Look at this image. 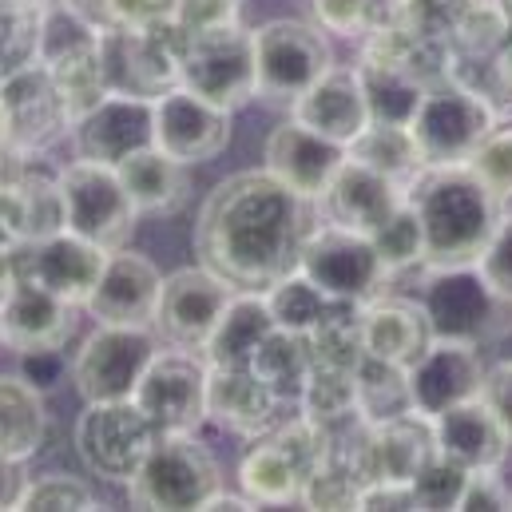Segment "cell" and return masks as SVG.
<instances>
[{
	"label": "cell",
	"mask_w": 512,
	"mask_h": 512,
	"mask_svg": "<svg viewBox=\"0 0 512 512\" xmlns=\"http://www.w3.org/2000/svg\"><path fill=\"white\" fill-rule=\"evenodd\" d=\"M358 382V409L366 421H385V417H401L409 413V385H405V370L389 366L378 358H362V366L354 370Z\"/></svg>",
	"instance_id": "cell-37"
},
{
	"label": "cell",
	"mask_w": 512,
	"mask_h": 512,
	"mask_svg": "<svg viewBox=\"0 0 512 512\" xmlns=\"http://www.w3.org/2000/svg\"><path fill=\"white\" fill-rule=\"evenodd\" d=\"M354 509H413V493L401 481H370L358 489Z\"/></svg>",
	"instance_id": "cell-49"
},
{
	"label": "cell",
	"mask_w": 512,
	"mask_h": 512,
	"mask_svg": "<svg viewBox=\"0 0 512 512\" xmlns=\"http://www.w3.org/2000/svg\"><path fill=\"white\" fill-rule=\"evenodd\" d=\"M171 0H100L104 28H163Z\"/></svg>",
	"instance_id": "cell-45"
},
{
	"label": "cell",
	"mask_w": 512,
	"mask_h": 512,
	"mask_svg": "<svg viewBox=\"0 0 512 512\" xmlns=\"http://www.w3.org/2000/svg\"><path fill=\"white\" fill-rule=\"evenodd\" d=\"M120 179L128 187L131 203L139 215H179L191 199V183H187V163L171 159L159 147H143L128 155L120 167Z\"/></svg>",
	"instance_id": "cell-31"
},
{
	"label": "cell",
	"mask_w": 512,
	"mask_h": 512,
	"mask_svg": "<svg viewBox=\"0 0 512 512\" xmlns=\"http://www.w3.org/2000/svg\"><path fill=\"white\" fill-rule=\"evenodd\" d=\"M493 68H497V80H501V88H505V92L512 96V44H505V48L497 52V64H493Z\"/></svg>",
	"instance_id": "cell-50"
},
{
	"label": "cell",
	"mask_w": 512,
	"mask_h": 512,
	"mask_svg": "<svg viewBox=\"0 0 512 512\" xmlns=\"http://www.w3.org/2000/svg\"><path fill=\"white\" fill-rule=\"evenodd\" d=\"M282 397L258 378L255 370H223L211 366L207 374V421L239 433L258 437L278 421Z\"/></svg>",
	"instance_id": "cell-29"
},
{
	"label": "cell",
	"mask_w": 512,
	"mask_h": 512,
	"mask_svg": "<svg viewBox=\"0 0 512 512\" xmlns=\"http://www.w3.org/2000/svg\"><path fill=\"white\" fill-rule=\"evenodd\" d=\"M318 28L322 32H338V36H366L378 24V8L374 0H310Z\"/></svg>",
	"instance_id": "cell-43"
},
{
	"label": "cell",
	"mask_w": 512,
	"mask_h": 512,
	"mask_svg": "<svg viewBox=\"0 0 512 512\" xmlns=\"http://www.w3.org/2000/svg\"><path fill=\"white\" fill-rule=\"evenodd\" d=\"M183 40V36H179ZM179 40L163 28H104L100 32V80L108 96L159 100L179 84Z\"/></svg>",
	"instance_id": "cell-11"
},
{
	"label": "cell",
	"mask_w": 512,
	"mask_h": 512,
	"mask_svg": "<svg viewBox=\"0 0 512 512\" xmlns=\"http://www.w3.org/2000/svg\"><path fill=\"white\" fill-rule=\"evenodd\" d=\"M433 334L441 338H465V342H485L497 338L512 326V302H505L481 274L477 266L465 270H429L425 298H421Z\"/></svg>",
	"instance_id": "cell-14"
},
{
	"label": "cell",
	"mask_w": 512,
	"mask_h": 512,
	"mask_svg": "<svg viewBox=\"0 0 512 512\" xmlns=\"http://www.w3.org/2000/svg\"><path fill=\"white\" fill-rule=\"evenodd\" d=\"M12 374L20 378V382H28L36 393H52V389H60V385L68 382V374H72V362H68V354H64V346H40V350H16L12 354Z\"/></svg>",
	"instance_id": "cell-42"
},
{
	"label": "cell",
	"mask_w": 512,
	"mask_h": 512,
	"mask_svg": "<svg viewBox=\"0 0 512 512\" xmlns=\"http://www.w3.org/2000/svg\"><path fill=\"white\" fill-rule=\"evenodd\" d=\"M461 509H512V489L497 477V469L469 473L465 493H461Z\"/></svg>",
	"instance_id": "cell-47"
},
{
	"label": "cell",
	"mask_w": 512,
	"mask_h": 512,
	"mask_svg": "<svg viewBox=\"0 0 512 512\" xmlns=\"http://www.w3.org/2000/svg\"><path fill=\"white\" fill-rule=\"evenodd\" d=\"M266 294V306L274 314V326L278 330H294V334H310L338 302L330 294H322L302 270H290L286 278H278L274 286L262 290Z\"/></svg>",
	"instance_id": "cell-36"
},
{
	"label": "cell",
	"mask_w": 512,
	"mask_h": 512,
	"mask_svg": "<svg viewBox=\"0 0 512 512\" xmlns=\"http://www.w3.org/2000/svg\"><path fill=\"white\" fill-rule=\"evenodd\" d=\"M350 159L374 167L378 175L393 179L397 187H409V179L425 167L421 163V151L413 143V131L401 128V124H366V128L354 135V143L346 147Z\"/></svg>",
	"instance_id": "cell-34"
},
{
	"label": "cell",
	"mask_w": 512,
	"mask_h": 512,
	"mask_svg": "<svg viewBox=\"0 0 512 512\" xmlns=\"http://www.w3.org/2000/svg\"><path fill=\"white\" fill-rule=\"evenodd\" d=\"M76 310L80 306L12 270V282L0 298V342H8L12 350L64 346L76 330Z\"/></svg>",
	"instance_id": "cell-23"
},
{
	"label": "cell",
	"mask_w": 512,
	"mask_h": 512,
	"mask_svg": "<svg viewBox=\"0 0 512 512\" xmlns=\"http://www.w3.org/2000/svg\"><path fill=\"white\" fill-rule=\"evenodd\" d=\"M497 124H501L497 108L477 88L461 84L457 76H441L425 84V96L409 120V131L425 167H453V163H465Z\"/></svg>",
	"instance_id": "cell-5"
},
{
	"label": "cell",
	"mask_w": 512,
	"mask_h": 512,
	"mask_svg": "<svg viewBox=\"0 0 512 512\" xmlns=\"http://www.w3.org/2000/svg\"><path fill=\"white\" fill-rule=\"evenodd\" d=\"M159 286H163L159 266L147 255L120 247V251H108L100 282L92 286L84 310L92 322H104V326H151Z\"/></svg>",
	"instance_id": "cell-21"
},
{
	"label": "cell",
	"mask_w": 512,
	"mask_h": 512,
	"mask_svg": "<svg viewBox=\"0 0 512 512\" xmlns=\"http://www.w3.org/2000/svg\"><path fill=\"white\" fill-rule=\"evenodd\" d=\"M481 382H485V362H481L477 342L441 338V334H433L425 354L405 370L409 405H413V413H421L429 421L461 401L481 397Z\"/></svg>",
	"instance_id": "cell-16"
},
{
	"label": "cell",
	"mask_w": 512,
	"mask_h": 512,
	"mask_svg": "<svg viewBox=\"0 0 512 512\" xmlns=\"http://www.w3.org/2000/svg\"><path fill=\"white\" fill-rule=\"evenodd\" d=\"M314 203L322 211V223H334V227H346L358 235H374L405 203V187H397L393 179L378 175L374 167L346 155V163L334 171L330 187Z\"/></svg>",
	"instance_id": "cell-22"
},
{
	"label": "cell",
	"mask_w": 512,
	"mask_h": 512,
	"mask_svg": "<svg viewBox=\"0 0 512 512\" xmlns=\"http://www.w3.org/2000/svg\"><path fill=\"white\" fill-rule=\"evenodd\" d=\"M465 481H469V469H461L457 461L433 453L409 481V493H413V509H461V493H465Z\"/></svg>",
	"instance_id": "cell-38"
},
{
	"label": "cell",
	"mask_w": 512,
	"mask_h": 512,
	"mask_svg": "<svg viewBox=\"0 0 512 512\" xmlns=\"http://www.w3.org/2000/svg\"><path fill=\"white\" fill-rule=\"evenodd\" d=\"M481 401L493 409V417L501 421V429L509 433V441H512V362H501V366L485 370Z\"/></svg>",
	"instance_id": "cell-48"
},
{
	"label": "cell",
	"mask_w": 512,
	"mask_h": 512,
	"mask_svg": "<svg viewBox=\"0 0 512 512\" xmlns=\"http://www.w3.org/2000/svg\"><path fill=\"white\" fill-rule=\"evenodd\" d=\"M159 429L135 401H84V413L76 417V453L88 473H96L108 485H128L135 469L143 465L147 449L155 445Z\"/></svg>",
	"instance_id": "cell-9"
},
{
	"label": "cell",
	"mask_w": 512,
	"mask_h": 512,
	"mask_svg": "<svg viewBox=\"0 0 512 512\" xmlns=\"http://www.w3.org/2000/svg\"><path fill=\"white\" fill-rule=\"evenodd\" d=\"M179 88L223 112L255 100V36L235 20L179 40Z\"/></svg>",
	"instance_id": "cell-7"
},
{
	"label": "cell",
	"mask_w": 512,
	"mask_h": 512,
	"mask_svg": "<svg viewBox=\"0 0 512 512\" xmlns=\"http://www.w3.org/2000/svg\"><path fill=\"white\" fill-rule=\"evenodd\" d=\"M290 120L306 124L310 131L350 147L354 135L370 124V108H366V92H362V80H358V68H330L294 108H290Z\"/></svg>",
	"instance_id": "cell-28"
},
{
	"label": "cell",
	"mask_w": 512,
	"mask_h": 512,
	"mask_svg": "<svg viewBox=\"0 0 512 512\" xmlns=\"http://www.w3.org/2000/svg\"><path fill=\"white\" fill-rule=\"evenodd\" d=\"M0 461H4V457H0Z\"/></svg>",
	"instance_id": "cell-52"
},
{
	"label": "cell",
	"mask_w": 512,
	"mask_h": 512,
	"mask_svg": "<svg viewBox=\"0 0 512 512\" xmlns=\"http://www.w3.org/2000/svg\"><path fill=\"white\" fill-rule=\"evenodd\" d=\"M310 199L270 171H239L203 199L195 219V255L235 290H266L298 270L314 231Z\"/></svg>",
	"instance_id": "cell-1"
},
{
	"label": "cell",
	"mask_w": 512,
	"mask_h": 512,
	"mask_svg": "<svg viewBox=\"0 0 512 512\" xmlns=\"http://www.w3.org/2000/svg\"><path fill=\"white\" fill-rule=\"evenodd\" d=\"M358 80H362L366 108H370L374 124H401V128H409V120H413V112H417V104L425 96V84L417 76H409L397 64L362 56Z\"/></svg>",
	"instance_id": "cell-33"
},
{
	"label": "cell",
	"mask_w": 512,
	"mask_h": 512,
	"mask_svg": "<svg viewBox=\"0 0 512 512\" xmlns=\"http://www.w3.org/2000/svg\"><path fill=\"white\" fill-rule=\"evenodd\" d=\"M231 298H235V286L223 274L207 270L203 262L187 266V270H175L159 286L151 330L159 334L163 346H179V350H199L203 354V346H207L211 330L219 326V318H223Z\"/></svg>",
	"instance_id": "cell-15"
},
{
	"label": "cell",
	"mask_w": 512,
	"mask_h": 512,
	"mask_svg": "<svg viewBox=\"0 0 512 512\" xmlns=\"http://www.w3.org/2000/svg\"><path fill=\"white\" fill-rule=\"evenodd\" d=\"M251 36H255V96L270 108H294L334 68V48L318 24L270 20Z\"/></svg>",
	"instance_id": "cell-6"
},
{
	"label": "cell",
	"mask_w": 512,
	"mask_h": 512,
	"mask_svg": "<svg viewBox=\"0 0 512 512\" xmlns=\"http://www.w3.org/2000/svg\"><path fill=\"white\" fill-rule=\"evenodd\" d=\"M108 262V251L72 235V231H60V235H48V239H36L20 251H12V270L40 282L44 290L60 294L64 302L80 306L88 302L92 286L100 282V270Z\"/></svg>",
	"instance_id": "cell-19"
},
{
	"label": "cell",
	"mask_w": 512,
	"mask_h": 512,
	"mask_svg": "<svg viewBox=\"0 0 512 512\" xmlns=\"http://www.w3.org/2000/svg\"><path fill=\"white\" fill-rule=\"evenodd\" d=\"M8 282H12V255H4V251H0V298H4Z\"/></svg>",
	"instance_id": "cell-51"
},
{
	"label": "cell",
	"mask_w": 512,
	"mask_h": 512,
	"mask_svg": "<svg viewBox=\"0 0 512 512\" xmlns=\"http://www.w3.org/2000/svg\"><path fill=\"white\" fill-rule=\"evenodd\" d=\"M342 163H346V147L342 143L310 131L298 120L278 124L266 139V171L278 183H286L290 191H298L302 199H310V203L330 187V179H334V171Z\"/></svg>",
	"instance_id": "cell-24"
},
{
	"label": "cell",
	"mask_w": 512,
	"mask_h": 512,
	"mask_svg": "<svg viewBox=\"0 0 512 512\" xmlns=\"http://www.w3.org/2000/svg\"><path fill=\"white\" fill-rule=\"evenodd\" d=\"M60 199H64V231L104 247L120 251L131 239L139 211L131 203L128 187L116 167L92 163V159H72L60 175Z\"/></svg>",
	"instance_id": "cell-8"
},
{
	"label": "cell",
	"mask_w": 512,
	"mask_h": 512,
	"mask_svg": "<svg viewBox=\"0 0 512 512\" xmlns=\"http://www.w3.org/2000/svg\"><path fill=\"white\" fill-rule=\"evenodd\" d=\"M310 366H314V354H310V338L306 334H294V330H278L274 326V334L258 346L255 362H251V370H255L262 382L270 385L282 401H298V393H302V385L310 378Z\"/></svg>",
	"instance_id": "cell-35"
},
{
	"label": "cell",
	"mask_w": 512,
	"mask_h": 512,
	"mask_svg": "<svg viewBox=\"0 0 512 512\" xmlns=\"http://www.w3.org/2000/svg\"><path fill=\"white\" fill-rule=\"evenodd\" d=\"M223 489V473L215 453L195 433H159L147 449L143 465L128 481V501L135 509H207V501Z\"/></svg>",
	"instance_id": "cell-4"
},
{
	"label": "cell",
	"mask_w": 512,
	"mask_h": 512,
	"mask_svg": "<svg viewBox=\"0 0 512 512\" xmlns=\"http://www.w3.org/2000/svg\"><path fill=\"white\" fill-rule=\"evenodd\" d=\"M159 334L151 326H104L80 342L72 354V385L84 401H128L151 358L159 354Z\"/></svg>",
	"instance_id": "cell-10"
},
{
	"label": "cell",
	"mask_w": 512,
	"mask_h": 512,
	"mask_svg": "<svg viewBox=\"0 0 512 512\" xmlns=\"http://www.w3.org/2000/svg\"><path fill=\"white\" fill-rule=\"evenodd\" d=\"M330 433L314 425L310 417L274 421L266 433H258L255 449L239 461V493L251 505H290L302 497L306 477L326 461Z\"/></svg>",
	"instance_id": "cell-3"
},
{
	"label": "cell",
	"mask_w": 512,
	"mask_h": 512,
	"mask_svg": "<svg viewBox=\"0 0 512 512\" xmlns=\"http://www.w3.org/2000/svg\"><path fill=\"white\" fill-rule=\"evenodd\" d=\"M477 274H481L505 302H512V215H505L501 227L493 231L485 255L477 262Z\"/></svg>",
	"instance_id": "cell-46"
},
{
	"label": "cell",
	"mask_w": 512,
	"mask_h": 512,
	"mask_svg": "<svg viewBox=\"0 0 512 512\" xmlns=\"http://www.w3.org/2000/svg\"><path fill=\"white\" fill-rule=\"evenodd\" d=\"M48 433L44 393L20 382L12 370L0 374V457L4 461H28L40 453Z\"/></svg>",
	"instance_id": "cell-32"
},
{
	"label": "cell",
	"mask_w": 512,
	"mask_h": 512,
	"mask_svg": "<svg viewBox=\"0 0 512 512\" xmlns=\"http://www.w3.org/2000/svg\"><path fill=\"white\" fill-rule=\"evenodd\" d=\"M72 147L76 159L120 167L128 155L155 147V100L104 96L92 112L72 124Z\"/></svg>",
	"instance_id": "cell-20"
},
{
	"label": "cell",
	"mask_w": 512,
	"mask_h": 512,
	"mask_svg": "<svg viewBox=\"0 0 512 512\" xmlns=\"http://www.w3.org/2000/svg\"><path fill=\"white\" fill-rule=\"evenodd\" d=\"M465 167L501 199L512 203V128H497L485 135V143L465 159Z\"/></svg>",
	"instance_id": "cell-41"
},
{
	"label": "cell",
	"mask_w": 512,
	"mask_h": 512,
	"mask_svg": "<svg viewBox=\"0 0 512 512\" xmlns=\"http://www.w3.org/2000/svg\"><path fill=\"white\" fill-rule=\"evenodd\" d=\"M405 203L421 223L425 270L477 266L505 219V203L465 163L421 167L405 187Z\"/></svg>",
	"instance_id": "cell-2"
},
{
	"label": "cell",
	"mask_w": 512,
	"mask_h": 512,
	"mask_svg": "<svg viewBox=\"0 0 512 512\" xmlns=\"http://www.w3.org/2000/svg\"><path fill=\"white\" fill-rule=\"evenodd\" d=\"M207 358L199 350L159 346L151 366L135 385V405L159 433H195L207 421Z\"/></svg>",
	"instance_id": "cell-13"
},
{
	"label": "cell",
	"mask_w": 512,
	"mask_h": 512,
	"mask_svg": "<svg viewBox=\"0 0 512 512\" xmlns=\"http://www.w3.org/2000/svg\"><path fill=\"white\" fill-rule=\"evenodd\" d=\"M16 509H96V493L84 477L40 473V477L24 481V489L16 497Z\"/></svg>",
	"instance_id": "cell-40"
},
{
	"label": "cell",
	"mask_w": 512,
	"mask_h": 512,
	"mask_svg": "<svg viewBox=\"0 0 512 512\" xmlns=\"http://www.w3.org/2000/svg\"><path fill=\"white\" fill-rule=\"evenodd\" d=\"M274 334V314L266 306L262 290H235V298L227 302L219 326L211 330L203 358L207 366H223V370H251L258 346Z\"/></svg>",
	"instance_id": "cell-30"
},
{
	"label": "cell",
	"mask_w": 512,
	"mask_h": 512,
	"mask_svg": "<svg viewBox=\"0 0 512 512\" xmlns=\"http://www.w3.org/2000/svg\"><path fill=\"white\" fill-rule=\"evenodd\" d=\"M433 441H437V453L441 457L457 461L469 473L501 469L512 445L509 433L501 429V421L493 417V409L481 397L461 401V405L437 413L433 417Z\"/></svg>",
	"instance_id": "cell-26"
},
{
	"label": "cell",
	"mask_w": 512,
	"mask_h": 512,
	"mask_svg": "<svg viewBox=\"0 0 512 512\" xmlns=\"http://www.w3.org/2000/svg\"><path fill=\"white\" fill-rule=\"evenodd\" d=\"M0 108L8 116V147L40 151L72 131V116L44 64H20L0 76Z\"/></svg>",
	"instance_id": "cell-17"
},
{
	"label": "cell",
	"mask_w": 512,
	"mask_h": 512,
	"mask_svg": "<svg viewBox=\"0 0 512 512\" xmlns=\"http://www.w3.org/2000/svg\"><path fill=\"white\" fill-rule=\"evenodd\" d=\"M298 270L322 294H330L334 302H350V306H362V302L385 294V282H389V270H385L382 255L374 251L370 235H358V231H346L334 223H322L310 231L302 258H298Z\"/></svg>",
	"instance_id": "cell-12"
},
{
	"label": "cell",
	"mask_w": 512,
	"mask_h": 512,
	"mask_svg": "<svg viewBox=\"0 0 512 512\" xmlns=\"http://www.w3.org/2000/svg\"><path fill=\"white\" fill-rule=\"evenodd\" d=\"M239 8H243V0H171L167 24L187 36V32L235 24V20H239Z\"/></svg>",
	"instance_id": "cell-44"
},
{
	"label": "cell",
	"mask_w": 512,
	"mask_h": 512,
	"mask_svg": "<svg viewBox=\"0 0 512 512\" xmlns=\"http://www.w3.org/2000/svg\"><path fill=\"white\" fill-rule=\"evenodd\" d=\"M358 334H362L366 358L409 370L433 342V322L421 302L378 294L358 306Z\"/></svg>",
	"instance_id": "cell-25"
},
{
	"label": "cell",
	"mask_w": 512,
	"mask_h": 512,
	"mask_svg": "<svg viewBox=\"0 0 512 512\" xmlns=\"http://www.w3.org/2000/svg\"><path fill=\"white\" fill-rule=\"evenodd\" d=\"M64 231V199L56 179H0V251L12 255L36 239Z\"/></svg>",
	"instance_id": "cell-27"
},
{
	"label": "cell",
	"mask_w": 512,
	"mask_h": 512,
	"mask_svg": "<svg viewBox=\"0 0 512 512\" xmlns=\"http://www.w3.org/2000/svg\"><path fill=\"white\" fill-rule=\"evenodd\" d=\"M231 143V112L207 104L187 88H171L155 100V147L179 163H211Z\"/></svg>",
	"instance_id": "cell-18"
},
{
	"label": "cell",
	"mask_w": 512,
	"mask_h": 512,
	"mask_svg": "<svg viewBox=\"0 0 512 512\" xmlns=\"http://www.w3.org/2000/svg\"><path fill=\"white\" fill-rule=\"evenodd\" d=\"M370 243H374V251L382 255L389 278H393V274H401V270L421 266V258H425L421 223H417V215H413V207H409V203H401V207L393 211V219L385 223L382 231H374V235H370Z\"/></svg>",
	"instance_id": "cell-39"
}]
</instances>
